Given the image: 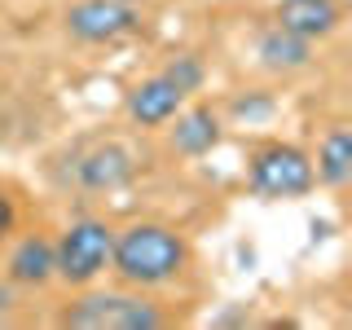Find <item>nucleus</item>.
Masks as SVG:
<instances>
[{
  "instance_id": "1",
  "label": "nucleus",
  "mask_w": 352,
  "mask_h": 330,
  "mask_svg": "<svg viewBox=\"0 0 352 330\" xmlns=\"http://www.w3.org/2000/svg\"><path fill=\"white\" fill-rule=\"evenodd\" d=\"M185 264H190V242H185V234H176L172 225L132 220L128 229H115L110 273L119 278V286L154 291V286H168L181 278Z\"/></svg>"
},
{
  "instance_id": "2",
  "label": "nucleus",
  "mask_w": 352,
  "mask_h": 330,
  "mask_svg": "<svg viewBox=\"0 0 352 330\" xmlns=\"http://www.w3.org/2000/svg\"><path fill=\"white\" fill-rule=\"evenodd\" d=\"M58 326L66 330H159L168 326V313H163L154 300L128 286V291H88L75 295L71 304L58 313Z\"/></svg>"
},
{
  "instance_id": "3",
  "label": "nucleus",
  "mask_w": 352,
  "mask_h": 330,
  "mask_svg": "<svg viewBox=\"0 0 352 330\" xmlns=\"http://www.w3.org/2000/svg\"><path fill=\"white\" fill-rule=\"evenodd\" d=\"M110 247H115V229L102 216H80L62 229V238L53 242L58 256V273L53 278L66 282L71 291L93 286L102 273H110Z\"/></svg>"
},
{
  "instance_id": "4",
  "label": "nucleus",
  "mask_w": 352,
  "mask_h": 330,
  "mask_svg": "<svg viewBox=\"0 0 352 330\" xmlns=\"http://www.w3.org/2000/svg\"><path fill=\"white\" fill-rule=\"evenodd\" d=\"M247 181L260 198H304L317 185L313 176V154L291 146V141H264V146L251 150L247 159Z\"/></svg>"
},
{
  "instance_id": "5",
  "label": "nucleus",
  "mask_w": 352,
  "mask_h": 330,
  "mask_svg": "<svg viewBox=\"0 0 352 330\" xmlns=\"http://www.w3.org/2000/svg\"><path fill=\"white\" fill-rule=\"evenodd\" d=\"M62 27L80 44H115L141 27V14L137 5H124V0H75L66 5Z\"/></svg>"
},
{
  "instance_id": "6",
  "label": "nucleus",
  "mask_w": 352,
  "mask_h": 330,
  "mask_svg": "<svg viewBox=\"0 0 352 330\" xmlns=\"http://www.w3.org/2000/svg\"><path fill=\"white\" fill-rule=\"evenodd\" d=\"M132 176H137V159L119 141H102V146H93L75 163V181L88 194H115V190H124Z\"/></svg>"
},
{
  "instance_id": "7",
  "label": "nucleus",
  "mask_w": 352,
  "mask_h": 330,
  "mask_svg": "<svg viewBox=\"0 0 352 330\" xmlns=\"http://www.w3.org/2000/svg\"><path fill=\"white\" fill-rule=\"evenodd\" d=\"M344 14H348L344 0H278V5H273V22H278V27L295 31V36H304L313 44L335 36V31L344 27Z\"/></svg>"
},
{
  "instance_id": "8",
  "label": "nucleus",
  "mask_w": 352,
  "mask_h": 330,
  "mask_svg": "<svg viewBox=\"0 0 352 330\" xmlns=\"http://www.w3.org/2000/svg\"><path fill=\"white\" fill-rule=\"evenodd\" d=\"M53 273H58V256H53V238L44 234H27L14 242V251H9L5 260V278L9 286H27V291H40V286L53 282Z\"/></svg>"
},
{
  "instance_id": "9",
  "label": "nucleus",
  "mask_w": 352,
  "mask_h": 330,
  "mask_svg": "<svg viewBox=\"0 0 352 330\" xmlns=\"http://www.w3.org/2000/svg\"><path fill=\"white\" fill-rule=\"evenodd\" d=\"M168 124H172L168 128L172 150L185 154V159H203L220 146V115L212 106H181Z\"/></svg>"
},
{
  "instance_id": "10",
  "label": "nucleus",
  "mask_w": 352,
  "mask_h": 330,
  "mask_svg": "<svg viewBox=\"0 0 352 330\" xmlns=\"http://www.w3.org/2000/svg\"><path fill=\"white\" fill-rule=\"evenodd\" d=\"M185 106V97L163 80V75H150V80L132 84V93L124 97V110L137 128H168V119Z\"/></svg>"
},
{
  "instance_id": "11",
  "label": "nucleus",
  "mask_w": 352,
  "mask_h": 330,
  "mask_svg": "<svg viewBox=\"0 0 352 330\" xmlns=\"http://www.w3.org/2000/svg\"><path fill=\"white\" fill-rule=\"evenodd\" d=\"M256 62L264 71H273V75L308 71V66H313V40H304V36H295V31H286V27L273 22V27L260 31V40H256Z\"/></svg>"
},
{
  "instance_id": "12",
  "label": "nucleus",
  "mask_w": 352,
  "mask_h": 330,
  "mask_svg": "<svg viewBox=\"0 0 352 330\" xmlns=\"http://www.w3.org/2000/svg\"><path fill=\"white\" fill-rule=\"evenodd\" d=\"M313 176L326 190H348V181H352V132L344 124H335L322 137L317 159H313Z\"/></svg>"
},
{
  "instance_id": "13",
  "label": "nucleus",
  "mask_w": 352,
  "mask_h": 330,
  "mask_svg": "<svg viewBox=\"0 0 352 330\" xmlns=\"http://www.w3.org/2000/svg\"><path fill=\"white\" fill-rule=\"evenodd\" d=\"M159 75H163V80H168L181 97H194L198 88L207 84V66H203V58H198V53H172L168 66H163Z\"/></svg>"
},
{
  "instance_id": "14",
  "label": "nucleus",
  "mask_w": 352,
  "mask_h": 330,
  "mask_svg": "<svg viewBox=\"0 0 352 330\" xmlns=\"http://www.w3.org/2000/svg\"><path fill=\"white\" fill-rule=\"evenodd\" d=\"M273 115V97L269 93H247L234 102V119H247V124H256V119H269Z\"/></svg>"
},
{
  "instance_id": "15",
  "label": "nucleus",
  "mask_w": 352,
  "mask_h": 330,
  "mask_svg": "<svg viewBox=\"0 0 352 330\" xmlns=\"http://www.w3.org/2000/svg\"><path fill=\"white\" fill-rule=\"evenodd\" d=\"M14 225H18V203L9 198V190L0 185V242H5L9 234H14Z\"/></svg>"
},
{
  "instance_id": "16",
  "label": "nucleus",
  "mask_w": 352,
  "mask_h": 330,
  "mask_svg": "<svg viewBox=\"0 0 352 330\" xmlns=\"http://www.w3.org/2000/svg\"><path fill=\"white\" fill-rule=\"evenodd\" d=\"M124 5H141V0H124Z\"/></svg>"
}]
</instances>
